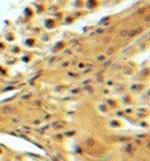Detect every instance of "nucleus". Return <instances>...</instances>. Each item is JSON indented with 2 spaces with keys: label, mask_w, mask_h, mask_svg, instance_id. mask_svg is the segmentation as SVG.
Instances as JSON below:
<instances>
[]
</instances>
